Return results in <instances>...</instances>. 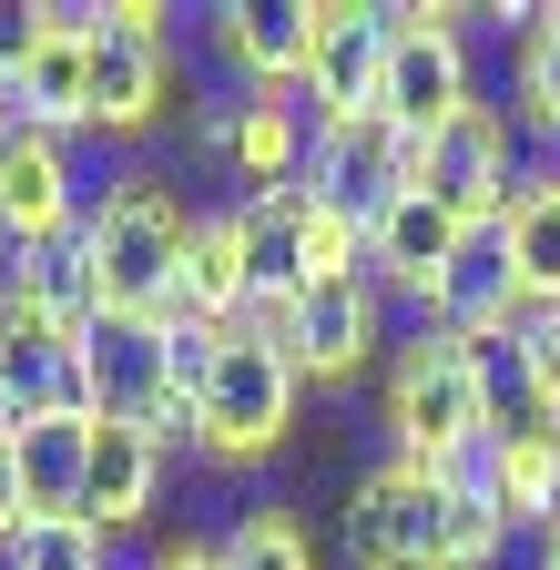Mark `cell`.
<instances>
[{
	"mask_svg": "<svg viewBox=\"0 0 560 570\" xmlns=\"http://www.w3.org/2000/svg\"><path fill=\"white\" fill-rule=\"evenodd\" d=\"M0 285H11V245H0Z\"/></svg>",
	"mask_w": 560,
	"mask_h": 570,
	"instance_id": "1f68e13d",
	"label": "cell"
},
{
	"mask_svg": "<svg viewBox=\"0 0 560 570\" xmlns=\"http://www.w3.org/2000/svg\"><path fill=\"white\" fill-rule=\"evenodd\" d=\"M316 11V41H306V112L316 132H346V122H377V92H387V11L377 0H306Z\"/></svg>",
	"mask_w": 560,
	"mask_h": 570,
	"instance_id": "4fadbf2b",
	"label": "cell"
},
{
	"mask_svg": "<svg viewBox=\"0 0 560 570\" xmlns=\"http://www.w3.org/2000/svg\"><path fill=\"white\" fill-rule=\"evenodd\" d=\"M377 428H387V459H417V469H479V449L510 428V387H500V356L489 346H459L439 326H417L387 346L377 367Z\"/></svg>",
	"mask_w": 560,
	"mask_h": 570,
	"instance_id": "6da1fadb",
	"label": "cell"
},
{
	"mask_svg": "<svg viewBox=\"0 0 560 570\" xmlns=\"http://www.w3.org/2000/svg\"><path fill=\"white\" fill-rule=\"evenodd\" d=\"M82 407L122 417V428H164L184 449V326H132V316H92L82 336Z\"/></svg>",
	"mask_w": 560,
	"mask_h": 570,
	"instance_id": "52a82bcc",
	"label": "cell"
},
{
	"mask_svg": "<svg viewBox=\"0 0 560 570\" xmlns=\"http://www.w3.org/2000/svg\"><path fill=\"white\" fill-rule=\"evenodd\" d=\"M275 275H367V204H336L316 184H296V214H286V245H275Z\"/></svg>",
	"mask_w": 560,
	"mask_h": 570,
	"instance_id": "603a6c76",
	"label": "cell"
},
{
	"mask_svg": "<svg viewBox=\"0 0 560 570\" xmlns=\"http://www.w3.org/2000/svg\"><path fill=\"white\" fill-rule=\"evenodd\" d=\"M520 174H530V154H520V122L500 112V102H469L449 132H429L417 142V184H429L469 235H489L510 214V194H520Z\"/></svg>",
	"mask_w": 560,
	"mask_h": 570,
	"instance_id": "30bf717a",
	"label": "cell"
},
{
	"mask_svg": "<svg viewBox=\"0 0 560 570\" xmlns=\"http://www.w3.org/2000/svg\"><path fill=\"white\" fill-rule=\"evenodd\" d=\"M82 285H92V316H132V326H174L184 296V255H194V204L174 194V174L154 164H122L92 214H82Z\"/></svg>",
	"mask_w": 560,
	"mask_h": 570,
	"instance_id": "7a4b0ae2",
	"label": "cell"
},
{
	"mask_svg": "<svg viewBox=\"0 0 560 570\" xmlns=\"http://www.w3.org/2000/svg\"><path fill=\"white\" fill-rule=\"evenodd\" d=\"M144 570H225V540H204V530H184V540H164Z\"/></svg>",
	"mask_w": 560,
	"mask_h": 570,
	"instance_id": "f546056e",
	"label": "cell"
},
{
	"mask_svg": "<svg viewBox=\"0 0 560 570\" xmlns=\"http://www.w3.org/2000/svg\"><path fill=\"white\" fill-rule=\"evenodd\" d=\"M500 245H510V275L530 316H560V164H530L510 214H500Z\"/></svg>",
	"mask_w": 560,
	"mask_h": 570,
	"instance_id": "7402d4cb",
	"label": "cell"
},
{
	"mask_svg": "<svg viewBox=\"0 0 560 570\" xmlns=\"http://www.w3.org/2000/svg\"><path fill=\"white\" fill-rule=\"evenodd\" d=\"M316 11L306 0H215L204 11V51L235 71V92H296L306 82Z\"/></svg>",
	"mask_w": 560,
	"mask_h": 570,
	"instance_id": "2e32d148",
	"label": "cell"
},
{
	"mask_svg": "<svg viewBox=\"0 0 560 570\" xmlns=\"http://www.w3.org/2000/svg\"><path fill=\"white\" fill-rule=\"evenodd\" d=\"M255 326L286 336V356L306 367V387H357L387 356V285L377 275H275L255 296Z\"/></svg>",
	"mask_w": 560,
	"mask_h": 570,
	"instance_id": "5b68a950",
	"label": "cell"
},
{
	"mask_svg": "<svg viewBox=\"0 0 560 570\" xmlns=\"http://www.w3.org/2000/svg\"><path fill=\"white\" fill-rule=\"evenodd\" d=\"M31 51H41V0H0V92L21 82Z\"/></svg>",
	"mask_w": 560,
	"mask_h": 570,
	"instance_id": "f1b7e54d",
	"label": "cell"
},
{
	"mask_svg": "<svg viewBox=\"0 0 560 570\" xmlns=\"http://www.w3.org/2000/svg\"><path fill=\"white\" fill-rule=\"evenodd\" d=\"M225 570H326V560H316V530L296 510L255 499V510H235V530H225Z\"/></svg>",
	"mask_w": 560,
	"mask_h": 570,
	"instance_id": "cb8c5ba5",
	"label": "cell"
},
{
	"mask_svg": "<svg viewBox=\"0 0 560 570\" xmlns=\"http://www.w3.org/2000/svg\"><path fill=\"white\" fill-rule=\"evenodd\" d=\"M82 336H92V285L82 255H31L0 285V439L82 407Z\"/></svg>",
	"mask_w": 560,
	"mask_h": 570,
	"instance_id": "3957f363",
	"label": "cell"
},
{
	"mask_svg": "<svg viewBox=\"0 0 560 570\" xmlns=\"http://www.w3.org/2000/svg\"><path fill=\"white\" fill-rule=\"evenodd\" d=\"M520 316H530V296H520V275H510L500 225H489V235H469V255L449 265V285L429 296V316H417V326H439V336H459V346H489V356H500V346L520 336Z\"/></svg>",
	"mask_w": 560,
	"mask_h": 570,
	"instance_id": "ac0fdd59",
	"label": "cell"
},
{
	"mask_svg": "<svg viewBox=\"0 0 560 570\" xmlns=\"http://www.w3.org/2000/svg\"><path fill=\"white\" fill-rule=\"evenodd\" d=\"M92 439H102L92 407L41 417V428H21V439H11L21 489H31V520H82V499H92Z\"/></svg>",
	"mask_w": 560,
	"mask_h": 570,
	"instance_id": "44dd1931",
	"label": "cell"
},
{
	"mask_svg": "<svg viewBox=\"0 0 560 570\" xmlns=\"http://www.w3.org/2000/svg\"><path fill=\"white\" fill-rule=\"evenodd\" d=\"M82 214H92V194H82L72 142L11 122V132H0V245H11V265L61 255V245L82 235Z\"/></svg>",
	"mask_w": 560,
	"mask_h": 570,
	"instance_id": "9c48e42d",
	"label": "cell"
},
{
	"mask_svg": "<svg viewBox=\"0 0 560 570\" xmlns=\"http://www.w3.org/2000/svg\"><path fill=\"white\" fill-rule=\"evenodd\" d=\"M296 407H306V367L286 356L275 326H215L204 346V377H194V417H184V449L204 469H255L296 439Z\"/></svg>",
	"mask_w": 560,
	"mask_h": 570,
	"instance_id": "277c9868",
	"label": "cell"
},
{
	"mask_svg": "<svg viewBox=\"0 0 560 570\" xmlns=\"http://www.w3.org/2000/svg\"><path fill=\"white\" fill-rule=\"evenodd\" d=\"M530 570H560V510H550V530H530Z\"/></svg>",
	"mask_w": 560,
	"mask_h": 570,
	"instance_id": "4dcf8cb0",
	"label": "cell"
},
{
	"mask_svg": "<svg viewBox=\"0 0 560 570\" xmlns=\"http://www.w3.org/2000/svg\"><path fill=\"white\" fill-rule=\"evenodd\" d=\"M500 387L520 397V417L560 428V316H520V336L500 346Z\"/></svg>",
	"mask_w": 560,
	"mask_h": 570,
	"instance_id": "4316f807",
	"label": "cell"
},
{
	"mask_svg": "<svg viewBox=\"0 0 560 570\" xmlns=\"http://www.w3.org/2000/svg\"><path fill=\"white\" fill-rule=\"evenodd\" d=\"M265 285H275V265H265L255 214H245V204H204V214H194V255H184L174 316H184V326H245Z\"/></svg>",
	"mask_w": 560,
	"mask_h": 570,
	"instance_id": "9a60e30c",
	"label": "cell"
},
{
	"mask_svg": "<svg viewBox=\"0 0 560 570\" xmlns=\"http://www.w3.org/2000/svg\"><path fill=\"white\" fill-rule=\"evenodd\" d=\"M510 540H520V530L500 520V499L459 469V479H449V520H439V570H489Z\"/></svg>",
	"mask_w": 560,
	"mask_h": 570,
	"instance_id": "484cf974",
	"label": "cell"
},
{
	"mask_svg": "<svg viewBox=\"0 0 560 570\" xmlns=\"http://www.w3.org/2000/svg\"><path fill=\"white\" fill-rule=\"evenodd\" d=\"M469 479L500 499V520H510V530H550V510H560V428L510 407V428L479 449V469H469Z\"/></svg>",
	"mask_w": 560,
	"mask_h": 570,
	"instance_id": "ffe728a7",
	"label": "cell"
},
{
	"mask_svg": "<svg viewBox=\"0 0 560 570\" xmlns=\"http://www.w3.org/2000/svg\"><path fill=\"white\" fill-rule=\"evenodd\" d=\"M439 520H449V479L417 459H377L346 489V570H439Z\"/></svg>",
	"mask_w": 560,
	"mask_h": 570,
	"instance_id": "ba28073f",
	"label": "cell"
},
{
	"mask_svg": "<svg viewBox=\"0 0 560 570\" xmlns=\"http://www.w3.org/2000/svg\"><path fill=\"white\" fill-rule=\"evenodd\" d=\"M174 102V41L154 0H102L92 11V132H154Z\"/></svg>",
	"mask_w": 560,
	"mask_h": 570,
	"instance_id": "8fae6325",
	"label": "cell"
},
{
	"mask_svg": "<svg viewBox=\"0 0 560 570\" xmlns=\"http://www.w3.org/2000/svg\"><path fill=\"white\" fill-rule=\"evenodd\" d=\"M11 102V122L31 132H92V11H61V0H41V51L21 61V82L0 92Z\"/></svg>",
	"mask_w": 560,
	"mask_h": 570,
	"instance_id": "e0dca14e",
	"label": "cell"
},
{
	"mask_svg": "<svg viewBox=\"0 0 560 570\" xmlns=\"http://www.w3.org/2000/svg\"><path fill=\"white\" fill-rule=\"evenodd\" d=\"M0 570H112V530L102 520H21Z\"/></svg>",
	"mask_w": 560,
	"mask_h": 570,
	"instance_id": "83f0119b",
	"label": "cell"
},
{
	"mask_svg": "<svg viewBox=\"0 0 560 570\" xmlns=\"http://www.w3.org/2000/svg\"><path fill=\"white\" fill-rule=\"evenodd\" d=\"M469 255V225L429 194V184H397L367 204V275L387 285V296H407L417 316H429V296L449 285V265Z\"/></svg>",
	"mask_w": 560,
	"mask_h": 570,
	"instance_id": "5bb4252c",
	"label": "cell"
},
{
	"mask_svg": "<svg viewBox=\"0 0 560 570\" xmlns=\"http://www.w3.org/2000/svg\"><path fill=\"white\" fill-rule=\"evenodd\" d=\"M469 102H479V82H469V11H449V0H397L387 11V92H377V112L407 142H429Z\"/></svg>",
	"mask_w": 560,
	"mask_h": 570,
	"instance_id": "8992f818",
	"label": "cell"
},
{
	"mask_svg": "<svg viewBox=\"0 0 560 570\" xmlns=\"http://www.w3.org/2000/svg\"><path fill=\"white\" fill-rule=\"evenodd\" d=\"M194 154H204V164H235L245 194H286V184H306V164H316V112H306V92H235V102H204Z\"/></svg>",
	"mask_w": 560,
	"mask_h": 570,
	"instance_id": "7c38bea8",
	"label": "cell"
},
{
	"mask_svg": "<svg viewBox=\"0 0 560 570\" xmlns=\"http://www.w3.org/2000/svg\"><path fill=\"white\" fill-rule=\"evenodd\" d=\"M510 82H520V132H530V142H560V0H550V11H530Z\"/></svg>",
	"mask_w": 560,
	"mask_h": 570,
	"instance_id": "d4e9b609",
	"label": "cell"
},
{
	"mask_svg": "<svg viewBox=\"0 0 560 570\" xmlns=\"http://www.w3.org/2000/svg\"><path fill=\"white\" fill-rule=\"evenodd\" d=\"M164 469H174V439H164V428H122V417H102L82 520H102L112 540H122V530H144V520L164 510Z\"/></svg>",
	"mask_w": 560,
	"mask_h": 570,
	"instance_id": "d6986e66",
	"label": "cell"
}]
</instances>
